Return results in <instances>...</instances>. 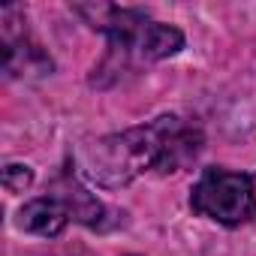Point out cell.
I'll return each mask as SVG.
<instances>
[{
  "label": "cell",
  "instance_id": "cell-1",
  "mask_svg": "<svg viewBox=\"0 0 256 256\" xmlns=\"http://www.w3.org/2000/svg\"><path fill=\"white\" fill-rule=\"evenodd\" d=\"M202 145L205 136L196 124L178 114H160L142 126L84 145L78 166L96 187L118 190L148 172L169 175L184 169L199 157Z\"/></svg>",
  "mask_w": 256,
  "mask_h": 256
},
{
  "label": "cell",
  "instance_id": "cell-2",
  "mask_svg": "<svg viewBox=\"0 0 256 256\" xmlns=\"http://www.w3.org/2000/svg\"><path fill=\"white\" fill-rule=\"evenodd\" d=\"M72 10L94 30L106 34L108 58L102 70L114 64V70L120 72V66L130 60H166L184 48V34L175 24L154 22L139 10H124L112 4H78Z\"/></svg>",
  "mask_w": 256,
  "mask_h": 256
},
{
  "label": "cell",
  "instance_id": "cell-3",
  "mask_svg": "<svg viewBox=\"0 0 256 256\" xmlns=\"http://www.w3.org/2000/svg\"><path fill=\"white\" fill-rule=\"evenodd\" d=\"M190 208L220 226H241L256 217V187L253 175L232 172L223 166H208L190 190Z\"/></svg>",
  "mask_w": 256,
  "mask_h": 256
},
{
  "label": "cell",
  "instance_id": "cell-4",
  "mask_svg": "<svg viewBox=\"0 0 256 256\" xmlns=\"http://www.w3.org/2000/svg\"><path fill=\"white\" fill-rule=\"evenodd\" d=\"M4 70H6V76H18V78H24L30 72L46 76V72H52V58L36 42H30L28 30L12 34L10 28H4Z\"/></svg>",
  "mask_w": 256,
  "mask_h": 256
},
{
  "label": "cell",
  "instance_id": "cell-5",
  "mask_svg": "<svg viewBox=\"0 0 256 256\" xmlns=\"http://www.w3.org/2000/svg\"><path fill=\"white\" fill-rule=\"evenodd\" d=\"M52 196H58V199L66 205V211H70L72 220H78V223H84V226H90V229H106V226H108V223H106V214H108L106 205H102L90 190H84L72 172H64V175L58 178Z\"/></svg>",
  "mask_w": 256,
  "mask_h": 256
},
{
  "label": "cell",
  "instance_id": "cell-6",
  "mask_svg": "<svg viewBox=\"0 0 256 256\" xmlns=\"http://www.w3.org/2000/svg\"><path fill=\"white\" fill-rule=\"evenodd\" d=\"M18 229L30 232V235H42V238H58L66 223H70V211L66 205L58 199V196H40V199H30L28 205H22L18 211Z\"/></svg>",
  "mask_w": 256,
  "mask_h": 256
},
{
  "label": "cell",
  "instance_id": "cell-7",
  "mask_svg": "<svg viewBox=\"0 0 256 256\" xmlns=\"http://www.w3.org/2000/svg\"><path fill=\"white\" fill-rule=\"evenodd\" d=\"M4 184H6V190H12V193H24V190L34 184V169H30V166H22V163H10V166L4 169Z\"/></svg>",
  "mask_w": 256,
  "mask_h": 256
}]
</instances>
